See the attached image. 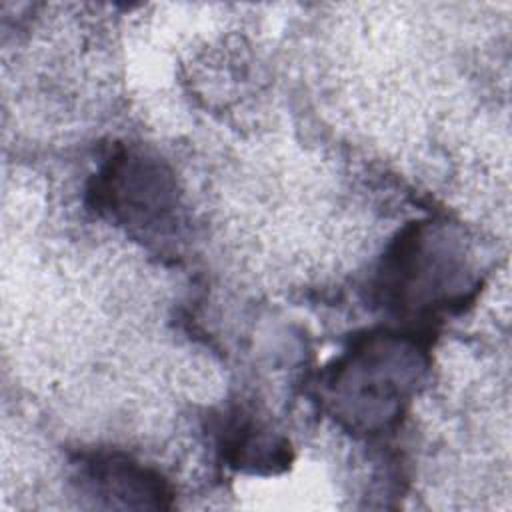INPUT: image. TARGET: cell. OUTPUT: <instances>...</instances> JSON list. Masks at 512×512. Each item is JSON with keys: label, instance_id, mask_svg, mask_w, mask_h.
Masks as SVG:
<instances>
[{"label": "cell", "instance_id": "obj_1", "mask_svg": "<svg viewBox=\"0 0 512 512\" xmlns=\"http://www.w3.org/2000/svg\"><path fill=\"white\" fill-rule=\"evenodd\" d=\"M410 336L368 332L328 368V404L344 426L374 434L396 424L426 370V348Z\"/></svg>", "mask_w": 512, "mask_h": 512}, {"label": "cell", "instance_id": "obj_2", "mask_svg": "<svg viewBox=\"0 0 512 512\" xmlns=\"http://www.w3.org/2000/svg\"><path fill=\"white\" fill-rule=\"evenodd\" d=\"M448 238L436 240L426 222L406 226L382 256L376 292L384 306L406 312L450 306L464 302L458 294V280L464 274L462 254Z\"/></svg>", "mask_w": 512, "mask_h": 512}, {"label": "cell", "instance_id": "obj_3", "mask_svg": "<svg viewBox=\"0 0 512 512\" xmlns=\"http://www.w3.org/2000/svg\"><path fill=\"white\" fill-rule=\"evenodd\" d=\"M92 206L118 224L158 230L178 206L176 180L160 158L140 150H118L90 184Z\"/></svg>", "mask_w": 512, "mask_h": 512}, {"label": "cell", "instance_id": "obj_4", "mask_svg": "<svg viewBox=\"0 0 512 512\" xmlns=\"http://www.w3.org/2000/svg\"><path fill=\"white\" fill-rule=\"evenodd\" d=\"M76 480L80 482V492L102 508H172L174 492L168 480L154 468L118 452L84 458Z\"/></svg>", "mask_w": 512, "mask_h": 512}]
</instances>
